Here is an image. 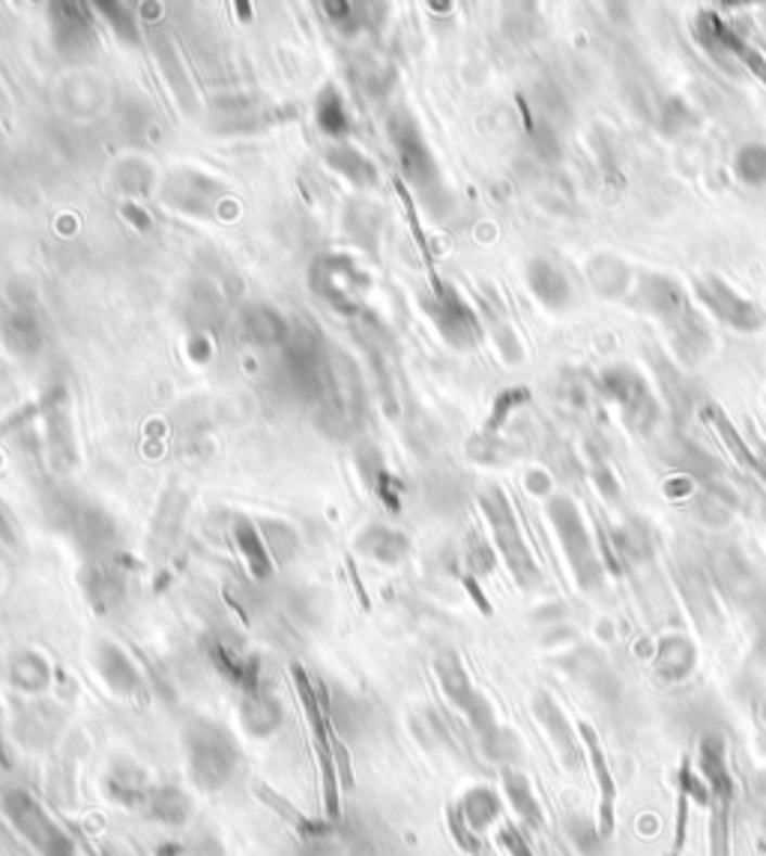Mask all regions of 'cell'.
Here are the masks:
<instances>
[{
    "label": "cell",
    "mask_w": 766,
    "mask_h": 856,
    "mask_svg": "<svg viewBox=\"0 0 766 856\" xmlns=\"http://www.w3.org/2000/svg\"><path fill=\"white\" fill-rule=\"evenodd\" d=\"M243 327H246V335L252 342L258 345H282L288 338V321L282 315L270 306H252L243 315Z\"/></svg>",
    "instance_id": "21"
},
{
    "label": "cell",
    "mask_w": 766,
    "mask_h": 856,
    "mask_svg": "<svg viewBox=\"0 0 766 856\" xmlns=\"http://www.w3.org/2000/svg\"><path fill=\"white\" fill-rule=\"evenodd\" d=\"M689 761H682V791L680 806H677V835H674V856H680L682 844H686V820H689Z\"/></svg>",
    "instance_id": "29"
},
{
    "label": "cell",
    "mask_w": 766,
    "mask_h": 856,
    "mask_svg": "<svg viewBox=\"0 0 766 856\" xmlns=\"http://www.w3.org/2000/svg\"><path fill=\"white\" fill-rule=\"evenodd\" d=\"M243 719H246V728L258 737H267L279 728V719H282V710L276 701L270 698L252 695L246 701V710H243Z\"/></svg>",
    "instance_id": "25"
},
{
    "label": "cell",
    "mask_w": 766,
    "mask_h": 856,
    "mask_svg": "<svg viewBox=\"0 0 766 856\" xmlns=\"http://www.w3.org/2000/svg\"><path fill=\"white\" fill-rule=\"evenodd\" d=\"M0 542H3V546H13L15 542V524L13 519L7 515L3 503H0Z\"/></svg>",
    "instance_id": "31"
},
{
    "label": "cell",
    "mask_w": 766,
    "mask_h": 856,
    "mask_svg": "<svg viewBox=\"0 0 766 856\" xmlns=\"http://www.w3.org/2000/svg\"><path fill=\"white\" fill-rule=\"evenodd\" d=\"M225 189L219 180L201 175V171H177L165 187V201L183 213H195V216H210L216 204L222 201Z\"/></svg>",
    "instance_id": "10"
},
{
    "label": "cell",
    "mask_w": 766,
    "mask_h": 856,
    "mask_svg": "<svg viewBox=\"0 0 766 856\" xmlns=\"http://www.w3.org/2000/svg\"><path fill=\"white\" fill-rule=\"evenodd\" d=\"M357 551L362 558L383 563V566H396L408 554V539L383 524H371L357 536Z\"/></svg>",
    "instance_id": "19"
},
{
    "label": "cell",
    "mask_w": 766,
    "mask_h": 856,
    "mask_svg": "<svg viewBox=\"0 0 766 856\" xmlns=\"http://www.w3.org/2000/svg\"><path fill=\"white\" fill-rule=\"evenodd\" d=\"M97 668H100L102 680L108 682V689L117 695L132 698L141 692V674L117 644L102 641L100 650H97Z\"/></svg>",
    "instance_id": "15"
},
{
    "label": "cell",
    "mask_w": 766,
    "mask_h": 856,
    "mask_svg": "<svg viewBox=\"0 0 766 856\" xmlns=\"http://www.w3.org/2000/svg\"><path fill=\"white\" fill-rule=\"evenodd\" d=\"M234 542L237 548H240V554H243V560H246L248 572L258 578V582H267L272 575V554L270 548H267V539H264V534L258 531V524L252 522V519H234Z\"/></svg>",
    "instance_id": "18"
},
{
    "label": "cell",
    "mask_w": 766,
    "mask_h": 856,
    "mask_svg": "<svg viewBox=\"0 0 766 856\" xmlns=\"http://www.w3.org/2000/svg\"><path fill=\"white\" fill-rule=\"evenodd\" d=\"M186 752H189V769L195 782L207 791H219L231 782L237 772V745L231 733L216 728L210 721H201L186 733Z\"/></svg>",
    "instance_id": "3"
},
{
    "label": "cell",
    "mask_w": 766,
    "mask_h": 856,
    "mask_svg": "<svg viewBox=\"0 0 766 856\" xmlns=\"http://www.w3.org/2000/svg\"><path fill=\"white\" fill-rule=\"evenodd\" d=\"M323 159H327V165L333 168L335 175L345 177L347 183L362 189L378 187V168H374V162H371L362 150L354 148V144H347V141L330 144L327 153H323Z\"/></svg>",
    "instance_id": "16"
},
{
    "label": "cell",
    "mask_w": 766,
    "mask_h": 856,
    "mask_svg": "<svg viewBox=\"0 0 766 856\" xmlns=\"http://www.w3.org/2000/svg\"><path fill=\"white\" fill-rule=\"evenodd\" d=\"M39 417L46 425V444H49L51 459L58 468H73L78 461V449H75V432L73 420H69V398L63 386H51L46 396L39 398Z\"/></svg>",
    "instance_id": "7"
},
{
    "label": "cell",
    "mask_w": 766,
    "mask_h": 856,
    "mask_svg": "<svg viewBox=\"0 0 766 856\" xmlns=\"http://www.w3.org/2000/svg\"><path fill=\"white\" fill-rule=\"evenodd\" d=\"M100 13H105L108 25L114 27V34L124 39V42H141V34H138V22H136V10L126 7V3H100Z\"/></svg>",
    "instance_id": "26"
},
{
    "label": "cell",
    "mask_w": 766,
    "mask_h": 856,
    "mask_svg": "<svg viewBox=\"0 0 766 856\" xmlns=\"http://www.w3.org/2000/svg\"><path fill=\"white\" fill-rule=\"evenodd\" d=\"M150 803H153L156 818L171 820V823H183L186 815H189V800L180 791H153Z\"/></svg>",
    "instance_id": "27"
},
{
    "label": "cell",
    "mask_w": 766,
    "mask_h": 856,
    "mask_svg": "<svg viewBox=\"0 0 766 856\" xmlns=\"http://www.w3.org/2000/svg\"><path fill=\"white\" fill-rule=\"evenodd\" d=\"M643 297H647V306L665 321L667 333H674V342L686 350V335L692 338V348H698V338L704 335V327L698 321V315L689 309V299L682 294L680 288L667 279H650L643 285Z\"/></svg>",
    "instance_id": "5"
},
{
    "label": "cell",
    "mask_w": 766,
    "mask_h": 856,
    "mask_svg": "<svg viewBox=\"0 0 766 856\" xmlns=\"http://www.w3.org/2000/svg\"><path fill=\"white\" fill-rule=\"evenodd\" d=\"M359 468H362V473H366V480H369V488L374 491V495L381 497L383 503L390 509H398V495H396V480H393V473L383 468V459L378 449H362L357 456Z\"/></svg>",
    "instance_id": "23"
},
{
    "label": "cell",
    "mask_w": 766,
    "mask_h": 856,
    "mask_svg": "<svg viewBox=\"0 0 766 856\" xmlns=\"http://www.w3.org/2000/svg\"><path fill=\"white\" fill-rule=\"evenodd\" d=\"M584 745H587V757H590V767H593V779L599 784V820H602V832L611 835L614 832V800H617V784L614 776L608 769L605 752L599 743V733L590 725H582Z\"/></svg>",
    "instance_id": "14"
},
{
    "label": "cell",
    "mask_w": 766,
    "mask_h": 856,
    "mask_svg": "<svg viewBox=\"0 0 766 856\" xmlns=\"http://www.w3.org/2000/svg\"><path fill=\"white\" fill-rule=\"evenodd\" d=\"M704 772L710 779V800H713V856H728V808L733 788L722 761V743L716 740L704 745Z\"/></svg>",
    "instance_id": "8"
},
{
    "label": "cell",
    "mask_w": 766,
    "mask_h": 856,
    "mask_svg": "<svg viewBox=\"0 0 766 856\" xmlns=\"http://www.w3.org/2000/svg\"><path fill=\"white\" fill-rule=\"evenodd\" d=\"M0 338L15 357H37L42 348V321L30 306L13 303L0 315Z\"/></svg>",
    "instance_id": "12"
},
{
    "label": "cell",
    "mask_w": 766,
    "mask_h": 856,
    "mask_svg": "<svg viewBox=\"0 0 766 856\" xmlns=\"http://www.w3.org/2000/svg\"><path fill=\"white\" fill-rule=\"evenodd\" d=\"M698 297L704 299L710 309L716 311L718 321H725L733 330H745L752 333L764 323V315L754 309V303H749L745 297H740L737 291H730L722 279L716 276H704L698 279Z\"/></svg>",
    "instance_id": "9"
},
{
    "label": "cell",
    "mask_w": 766,
    "mask_h": 856,
    "mask_svg": "<svg viewBox=\"0 0 766 856\" xmlns=\"http://www.w3.org/2000/svg\"><path fill=\"white\" fill-rule=\"evenodd\" d=\"M608 386H611V393L617 396V401L623 405L631 422L638 420V413L647 417V420H653V398H650V389L643 386L641 378H635L631 372H614L608 378Z\"/></svg>",
    "instance_id": "20"
},
{
    "label": "cell",
    "mask_w": 766,
    "mask_h": 856,
    "mask_svg": "<svg viewBox=\"0 0 766 856\" xmlns=\"http://www.w3.org/2000/svg\"><path fill=\"white\" fill-rule=\"evenodd\" d=\"M10 680L22 689V692H42L49 686V665L46 659L37 653H18L10 662Z\"/></svg>",
    "instance_id": "24"
},
{
    "label": "cell",
    "mask_w": 766,
    "mask_h": 856,
    "mask_svg": "<svg viewBox=\"0 0 766 856\" xmlns=\"http://www.w3.org/2000/svg\"><path fill=\"white\" fill-rule=\"evenodd\" d=\"M7 812H10V820H13L18 832L25 835L27 842L39 847L46 856H73V842L69 835L54 823V820L46 815V808L34 803L30 796L15 791V794L7 796Z\"/></svg>",
    "instance_id": "4"
},
{
    "label": "cell",
    "mask_w": 766,
    "mask_h": 856,
    "mask_svg": "<svg viewBox=\"0 0 766 856\" xmlns=\"http://www.w3.org/2000/svg\"><path fill=\"white\" fill-rule=\"evenodd\" d=\"M309 288L330 309L342 311V315H357L369 297L371 276L354 255L327 252L311 261Z\"/></svg>",
    "instance_id": "1"
},
{
    "label": "cell",
    "mask_w": 766,
    "mask_h": 856,
    "mask_svg": "<svg viewBox=\"0 0 766 856\" xmlns=\"http://www.w3.org/2000/svg\"><path fill=\"white\" fill-rule=\"evenodd\" d=\"M315 120L321 126L323 136L335 138V141L350 132V114H347V105L339 90L323 88V93L315 102Z\"/></svg>",
    "instance_id": "22"
},
{
    "label": "cell",
    "mask_w": 766,
    "mask_h": 856,
    "mask_svg": "<svg viewBox=\"0 0 766 856\" xmlns=\"http://www.w3.org/2000/svg\"><path fill=\"white\" fill-rule=\"evenodd\" d=\"M124 216L129 219V222L138 225V231H148L150 228V216L141 210L138 204H132V201H129V204H124Z\"/></svg>",
    "instance_id": "30"
},
{
    "label": "cell",
    "mask_w": 766,
    "mask_h": 856,
    "mask_svg": "<svg viewBox=\"0 0 766 856\" xmlns=\"http://www.w3.org/2000/svg\"><path fill=\"white\" fill-rule=\"evenodd\" d=\"M527 282H531L533 294L542 299L548 309H563L572 303V285L554 261L533 258L531 267H527Z\"/></svg>",
    "instance_id": "17"
},
{
    "label": "cell",
    "mask_w": 766,
    "mask_h": 856,
    "mask_svg": "<svg viewBox=\"0 0 766 856\" xmlns=\"http://www.w3.org/2000/svg\"><path fill=\"white\" fill-rule=\"evenodd\" d=\"M737 175H740L749 187L766 183V148L752 144V148L740 150V156H737Z\"/></svg>",
    "instance_id": "28"
},
{
    "label": "cell",
    "mask_w": 766,
    "mask_h": 856,
    "mask_svg": "<svg viewBox=\"0 0 766 856\" xmlns=\"http://www.w3.org/2000/svg\"><path fill=\"white\" fill-rule=\"evenodd\" d=\"M483 503H485V512H488V519H491V524H495L497 542H500V548H503L509 566H512L515 572L531 570V558H527L524 546H521L519 527H515V519H512V509H509L507 497L500 495L497 488H491V491L485 495Z\"/></svg>",
    "instance_id": "13"
},
{
    "label": "cell",
    "mask_w": 766,
    "mask_h": 856,
    "mask_svg": "<svg viewBox=\"0 0 766 856\" xmlns=\"http://www.w3.org/2000/svg\"><path fill=\"white\" fill-rule=\"evenodd\" d=\"M390 141H393L405 180L432 204L434 195L444 192V183H441V168L434 162L432 148L422 136L420 124L413 120V114L396 112L390 117Z\"/></svg>",
    "instance_id": "2"
},
{
    "label": "cell",
    "mask_w": 766,
    "mask_h": 856,
    "mask_svg": "<svg viewBox=\"0 0 766 856\" xmlns=\"http://www.w3.org/2000/svg\"><path fill=\"white\" fill-rule=\"evenodd\" d=\"M51 34H54V46L69 58L81 54L97 42L90 10L81 3H54L51 7Z\"/></svg>",
    "instance_id": "11"
},
{
    "label": "cell",
    "mask_w": 766,
    "mask_h": 856,
    "mask_svg": "<svg viewBox=\"0 0 766 856\" xmlns=\"http://www.w3.org/2000/svg\"><path fill=\"white\" fill-rule=\"evenodd\" d=\"M425 309L432 315V321L437 323V330L444 335L452 348H473L480 342V321L476 315L470 311V306L464 299L458 297V291H452L449 285L434 282L432 297L425 299Z\"/></svg>",
    "instance_id": "6"
}]
</instances>
